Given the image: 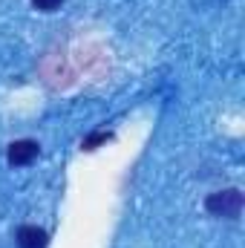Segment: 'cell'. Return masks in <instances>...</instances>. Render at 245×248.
<instances>
[{"label": "cell", "mask_w": 245, "mask_h": 248, "mask_svg": "<svg viewBox=\"0 0 245 248\" xmlns=\"http://www.w3.org/2000/svg\"><path fill=\"white\" fill-rule=\"evenodd\" d=\"M110 139H113V133H110V130H92L90 136H84L81 150H87V153H90V150H98V147H101V144H107Z\"/></svg>", "instance_id": "obj_4"}, {"label": "cell", "mask_w": 245, "mask_h": 248, "mask_svg": "<svg viewBox=\"0 0 245 248\" xmlns=\"http://www.w3.org/2000/svg\"><path fill=\"white\" fill-rule=\"evenodd\" d=\"M15 243H17V248H46L49 246V234L44 228H38V225H23V228H17Z\"/></svg>", "instance_id": "obj_3"}, {"label": "cell", "mask_w": 245, "mask_h": 248, "mask_svg": "<svg viewBox=\"0 0 245 248\" xmlns=\"http://www.w3.org/2000/svg\"><path fill=\"white\" fill-rule=\"evenodd\" d=\"M38 156H41V144L32 141V139H17V141H12L9 150H6V162H9L12 168H26V165H32Z\"/></svg>", "instance_id": "obj_2"}, {"label": "cell", "mask_w": 245, "mask_h": 248, "mask_svg": "<svg viewBox=\"0 0 245 248\" xmlns=\"http://www.w3.org/2000/svg\"><path fill=\"white\" fill-rule=\"evenodd\" d=\"M245 208V196L240 187H225V190H214L205 199V211L211 217H222V219H240Z\"/></svg>", "instance_id": "obj_1"}, {"label": "cell", "mask_w": 245, "mask_h": 248, "mask_svg": "<svg viewBox=\"0 0 245 248\" xmlns=\"http://www.w3.org/2000/svg\"><path fill=\"white\" fill-rule=\"evenodd\" d=\"M32 6H35L38 12H55V9L63 6V0H32Z\"/></svg>", "instance_id": "obj_5"}]
</instances>
